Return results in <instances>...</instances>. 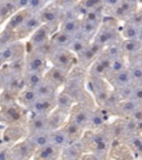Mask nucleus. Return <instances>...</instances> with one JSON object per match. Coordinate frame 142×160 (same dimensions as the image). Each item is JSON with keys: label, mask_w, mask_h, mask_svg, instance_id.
<instances>
[{"label": "nucleus", "mask_w": 142, "mask_h": 160, "mask_svg": "<svg viewBox=\"0 0 142 160\" xmlns=\"http://www.w3.org/2000/svg\"><path fill=\"white\" fill-rule=\"evenodd\" d=\"M80 141L86 152L97 153L105 157H108L112 145V139L103 128L100 130H86Z\"/></svg>", "instance_id": "1"}, {"label": "nucleus", "mask_w": 142, "mask_h": 160, "mask_svg": "<svg viewBox=\"0 0 142 160\" xmlns=\"http://www.w3.org/2000/svg\"><path fill=\"white\" fill-rule=\"evenodd\" d=\"M86 89L92 96L98 107H105L110 95L113 91V88L108 82L107 79L91 77L89 75H88L87 81H86Z\"/></svg>", "instance_id": "2"}, {"label": "nucleus", "mask_w": 142, "mask_h": 160, "mask_svg": "<svg viewBox=\"0 0 142 160\" xmlns=\"http://www.w3.org/2000/svg\"><path fill=\"white\" fill-rule=\"evenodd\" d=\"M120 39H122V37L118 28V20L113 17H105L98 30L97 35L93 38V41L101 47L105 48Z\"/></svg>", "instance_id": "3"}, {"label": "nucleus", "mask_w": 142, "mask_h": 160, "mask_svg": "<svg viewBox=\"0 0 142 160\" xmlns=\"http://www.w3.org/2000/svg\"><path fill=\"white\" fill-rule=\"evenodd\" d=\"M48 60L55 67L62 68V69H66L68 71H71L73 68L78 66L77 55H75L68 48L55 47L52 52L50 53V56L48 57Z\"/></svg>", "instance_id": "4"}, {"label": "nucleus", "mask_w": 142, "mask_h": 160, "mask_svg": "<svg viewBox=\"0 0 142 160\" xmlns=\"http://www.w3.org/2000/svg\"><path fill=\"white\" fill-rule=\"evenodd\" d=\"M38 13L42 20L43 25H48L50 27H52L55 30H59V27L63 19V9L59 7L55 1L48 3Z\"/></svg>", "instance_id": "5"}, {"label": "nucleus", "mask_w": 142, "mask_h": 160, "mask_svg": "<svg viewBox=\"0 0 142 160\" xmlns=\"http://www.w3.org/2000/svg\"><path fill=\"white\" fill-rule=\"evenodd\" d=\"M56 31H58V30H55L52 27H50L48 25H42L39 29L36 30L35 32L30 36L29 41H28V43H26L27 51L39 49V48L49 43L50 40H51V37H52V35Z\"/></svg>", "instance_id": "6"}, {"label": "nucleus", "mask_w": 142, "mask_h": 160, "mask_svg": "<svg viewBox=\"0 0 142 160\" xmlns=\"http://www.w3.org/2000/svg\"><path fill=\"white\" fill-rule=\"evenodd\" d=\"M47 62L48 58L38 50H30L26 53V71L46 73Z\"/></svg>", "instance_id": "7"}, {"label": "nucleus", "mask_w": 142, "mask_h": 160, "mask_svg": "<svg viewBox=\"0 0 142 160\" xmlns=\"http://www.w3.org/2000/svg\"><path fill=\"white\" fill-rule=\"evenodd\" d=\"M27 137L28 129L26 125H10L3 130L2 143L7 147H12Z\"/></svg>", "instance_id": "8"}, {"label": "nucleus", "mask_w": 142, "mask_h": 160, "mask_svg": "<svg viewBox=\"0 0 142 160\" xmlns=\"http://www.w3.org/2000/svg\"><path fill=\"white\" fill-rule=\"evenodd\" d=\"M26 53H27V49H26L25 43L16 41V42L10 43V45L3 47L2 49H0V59L7 65V63L12 62L16 60L25 58Z\"/></svg>", "instance_id": "9"}, {"label": "nucleus", "mask_w": 142, "mask_h": 160, "mask_svg": "<svg viewBox=\"0 0 142 160\" xmlns=\"http://www.w3.org/2000/svg\"><path fill=\"white\" fill-rule=\"evenodd\" d=\"M103 50H105V48L98 45L97 42H95L92 40L91 43L89 45V47L85 51H82V52L77 56L78 66L81 67L82 69L88 70L90 68V66L92 65L95 60L98 59V57L103 52Z\"/></svg>", "instance_id": "10"}, {"label": "nucleus", "mask_w": 142, "mask_h": 160, "mask_svg": "<svg viewBox=\"0 0 142 160\" xmlns=\"http://www.w3.org/2000/svg\"><path fill=\"white\" fill-rule=\"evenodd\" d=\"M35 152V146L31 143V141L28 138L17 142L12 147H10L11 160H30L32 159Z\"/></svg>", "instance_id": "11"}, {"label": "nucleus", "mask_w": 142, "mask_h": 160, "mask_svg": "<svg viewBox=\"0 0 142 160\" xmlns=\"http://www.w3.org/2000/svg\"><path fill=\"white\" fill-rule=\"evenodd\" d=\"M113 116L105 108L98 107L93 110L92 115L90 117L87 130H100L105 128L108 123L112 120Z\"/></svg>", "instance_id": "12"}, {"label": "nucleus", "mask_w": 142, "mask_h": 160, "mask_svg": "<svg viewBox=\"0 0 142 160\" xmlns=\"http://www.w3.org/2000/svg\"><path fill=\"white\" fill-rule=\"evenodd\" d=\"M111 62H112V60L110 59L105 52H102L95 62L90 66V68L88 69V75L91 77L105 78V79L107 76L109 75Z\"/></svg>", "instance_id": "13"}, {"label": "nucleus", "mask_w": 142, "mask_h": 160, "mask_svg": "<svg viewBox=\"0 0 142 160\" xmlns=\"http://www.w3.org/2000/svg\"><path fill=\"white\" fill-rule=\"evenodd\" d=\"M6 68V78L5 81H3L2 90H6L8 92L12 93V95L17 96L19 95L21 91L26 88L25 86V77L23 76L19 75H13V73H10L9 70H8L7 66L5 65Z\"/></svg>", "instance_id": "14"}, {"label": "nucleus", "mask_w": 142, "mask_h": 160, "mask_svg": "<svg viewBox=\"0 0 142 160\" xmlns=\"http://www.w3.org/2000/svg\"><path fill=\"white\" fill-rule=\"evenodd\" d=\"M42 25V20L40 18L39 13H33L21 27L18 28L15 31L16 40L20 41V39H23V38L28 37V36H31L36 30L39 29Z\"/></svg>", "instance_id": "15"}, {"label": "nucleus", "mask_w": 142, "mask_h": 160, "mask_svg": "<svg viewBox=\"0 0 142 160\" xmlns=\"http://www.w3.org/2000/svg\"><path fill=\"white\" fill-rule=\"evenodd\" d=\"M138 6L137 0H121L118 6L112 8L111 15L115 19L129 20L131 17H133V13L135 12Z\"/></svg>", "instance_id": "16"}, {"label": "nucleus", "mask_w": 142, "mask_h": 160, "mask_svg": "<svg viewBox=\"0 0 142 160\" xmlns=\"http://www.w3.org/2000/svg\"><path fill=\"white\" fill-rule=\"evenodd\" d=\"M26 126H27V129H28V135H30V133L43 132V131H50L48 116L35 115V113L30 112Z\"/></svg>", "instance_id": "17"}, {"label": "nucleus", "mask_w": 142, "mask_h": 160, "mask_svg": "<svg viewBox=\"0 0 142 160\" xmlns=\"http://www.w3.org/2000/svg\"><path fill=\"white\" fill-rule=\"evenodd\" d=\"M69 73H70V71H68V70L52 66L50 69H48L47 71H46L45 79L48 80L49 82H51L53 86H56V87L59 89L60 87L65 86Z\"/></svg>", "instance_id": "18"}, {"label": "nucleus", "mask_w": 142, "mask_h": 160, "mask_svg": "<svg viewBox=\"0 0 142 160\" xmlns=\"http://www.w3.org/2000/svg\"><path fill=\"white\" fill-rule=\"evenodd\" d=\"M56 108H57L56 99H51V98H39L31 106V108L29 109V112L35 113V115L49 116Z\"/></svg>", "instance_id": "19"}, {"label": "nucleus", "mask_w": 142, "mask_h": 160, "mask_svg": "<svg viewBox=\"0 0 142 160\" xmlns=\"http://www.w3.org/2000/svg\"><path fill=\"white\" fill-rule=\"evenodd\" d=\"M107 80L115 90L123 89V88H127L129 86L133 85L131 75H130L129 67L127 69L122 70V71H120V72L115 73V75L109 76L107 78Z\"/></svg>", "instance_id": "20"}, {"label": "nucleus", "mask_w": 142, "mask_h": 160, "mask_svg": "<svg viewBox=\"0 0 142 160\" xmlns=\"http://www.w3.org/2000/svg\"><path fill=\"white\" fill-rule=\"evenodd\" d=\"M61 150L62 149L50 143L36 150L32 160H61Z\"/></svg>", "instance_id": "21"}, {"label": "nucleus", "mask_w": 142, "mask_h": 160, "mask_svg": "<svg viewBox=\"0 0 142 160\" xmlns=\"http://www.w3.org/2000/svg\"><path fill=\"white\" fill-rule=\"evenodd\" d=\"M33 13H31L28 9L25 10H19L18 12H16L13 16L9 18V20L6 23L5 30H8V31H16L18 28H20L23 23L29 19Z\"/></svg>", "instance_id": "22"}, {"label": "nucleus", "mask_w": 142, "mask_h": 160, "mask_svg": "<svg viewBox=\"0 0 142 160\" xmlns=\"http://www.w3.org/2000/svg\"><path fill=\"white\" fill-rule=\"evenodd\" d=\"M85 153V148L81 141H79L61 150V160H81Z\"/></svg>", "instance_id": "23"}, {"label": "nucleus", "mask_w": 142, "mask_h": 160, "mask_svg": "<svg viewBox=\"0 0 142 160\" xmlns=\"http://www.w3.org/2000/svg\"><path fill=\"white\" fill-rule=\"evenodd\" d=\"M62 129L65 130V132L67 133V136L69 137L71 143L79 142L80 140L82 139L83 133L86 130L82 127H80L79 125H77L76 122H73L72 120L68 119L67 122L63 125Z\"/></svg>", "instance_id": "24"}, {"label": "nucleus", "mask_w": 142, "mask_h": 160, "mask_svg": "<svg viewBox=\"0 0 142 160\" xmlns=\"http://www.w3.org/2000/svg\"><path fill=\"white\" fill-rule=\"evenodd\" d=\"M68 119H69V113H67V112H65V111H62V110L56 108L48 116L50 131H53V130L62 128L63 125L67 122Z\"/></svg>", "instance_id": "25"}, {"label": "nucleus", "mask_w": 142, "mask_h": 160, "mask_svg": "<svg viewBox=\"0 0 142 160\" xmlns=\"http://www.w3.org/2000/svg\"><path fill=\"white\" fill-rule=\"evenodd\" d=\"M76 102L77 101L75 100V98L70 95L69 92H67L66 90H62L61 92L58 93L57 98H56V103H57L58 109L62 110V111L69 113V115L72 107L76 105Z\"/></svg>", "instance_id": "26"}, {"label": "nucleus", "mask_w": 142, "mask_h": 160, "mask_svg": "<svg viewBox=\"0 0 142 160\" xmlns=\"http://www.w3.org/2000/svg\"><path fill=\"white\" fill-rule=\"evenodd\" d=\"M39 99L36 89H30V88H25L18 95L17 101L19 105H21L22 107L27 108L28 110L31 108V106Z\"/></svg>", "instance_id": "27"}, {"label": "nucleus", "mask_w": 142, "mask_h": 160, "mask_svg": "<svg viewBox=\"0 0 142 160\" xmlns=\"http://www.w3.org/2000/svg\"><path fill=\"white\" fill-rule=\"evenodd\" d=\"M28 139L35 146L36 150L39 148L46 147L51 143V131H43V132L30 133L28 135Z\"/></svg>", "instance_id": "28"}, {"label": "nucleus", "mask_w": 142, "mask_h": 160, "mask_svg": "<svg viewBox=\"0 0 142 160\" xmlns=\"http://www.w3.org/2000/svg\"><path fill=\"white\" fill-rule=\"evenodd\" d=\"M36 91H37L39 98H51V99H56L59 93L58 88L46 79L36 88Z\"/></svg>", "instance_id": "29"}, {"label": "nucleus", "mask_w": 142, "mask_h": 160, "mask_svg": "<svg viewBox=\"0 0 142 160\" xmlns=\"http://www.w3.org/2000/svg\"><path fill=\"white\" fill-rule=\"evenodd\" d=\"M80 26H81V18H71V19L63 20L60 25L59 30L75 37L79 32Z\"/></svg>", "instance_id": "30"}, {"label": "nucleus", "mask_w": 142, "mask_h": 160, "mask_svg": "<svg viewBox=\"0 0 142 160\" xmlns=\"http://www.w3.org/2000/svg\"><path fill=\"white\" fill-rule=\"evenodd\" d=\"M101 7H105L102 0H80L79 3L76 6L80 18H82L90 10H95Z\"/></svg>", "instance_id": "31"}, {"label": "nucleus", "mask_w": 142, "mask_h": 160, "mask_svg": "<svg viewBox=\"0 0 142 160\" xmlns=\"http://www.w3.org/2000/svg\"><path fill=\"white\" fill-rule=\"evenodd\" d=\"M51 143L55 145L56 147L60 148V149H63L68 146L72 145L69 137L67 136V133L65 132V130L62 128L51 131Z\"/></svg>", "instance_id": "32"}, {"label": "nucleus", "mask_w": 142, "mask_h": 160, "mask_svg": "<svg viewBox=\"0 0 142 160\" xmlns=\"http://www.w3.org/2000/svg\"><path fill=\"white\" fill-rule=\"evenodd\" d=\"M121 37L123 40H135L139 39L140 35V26L131 22L129 20L125 21V23L122 26L121 29Z\"/></svg>", "instance_id": "33"}, {"label": "nucleus", "mask_w": 142, "mask_h": 160, "mask_svg": "<svg viewBox=\"0 0 142 160\" xmlns=\"http://www.w3.org/2000/svg\"><path fill=\"white\" fill-rule=\"evenodd\" d=\"M72 36L68 35V33L63 32L61 30H58L51 37V42L57 48H68L69 49L70 45L72 42Z\"/></svg>", "instance_id": "34"}, {"label": "nucleus", "mask_w": 142, "mask_h": 160, "mask_svg": "<svg viewBox=\"0 0 142 160\" xmlns=\"http://www.w3.org/2000/svg\"><path fill=\"white\" fill-rule=\"evenodd\" d=\"M91 41L92 40L88 39V38L83 37V36L81 35H76L75 37H73L72 39V42H71V45H70L69 49L72 51L75 55H79V53H81L82 51H85L86 49H87L88 47H89V45L91 43Z\"/></svg>", "instance_id": "35"}, {"label": "nucleus", "mask_w": 142, "mask_h": 160, "mask_svg": "<svg viewBox=\"0 0 142 160\" xmlns=\"http://www.w3.org/2000/svg\"><path fill=\"white\" fill-rule=\"evenodd\" d=\"M25 86L26 88L30 89H36L40 83L45 80V73L42 72H30L26 71L25 73Z\"/></svg>", "instance_id": "36"}, {"label": "nucleus", "mask_w": 142, "mask_h": 160, "mask_svg": "<svg viewBox=\"0 0 142 160\" xmlns=\"http://www.w3.org/2000/svg\"><path fill=\"white\" fill-rule=\"evenodd\" d=\"M99 28H100V26L95 25V23H91V22H89V21H86V20L81 19V26H80V30L78 33L83 36V37L88 38V39H90V40H93V38L97 35Z\"/></svg>", "instance_id": "37"}, {"label": "nucleus", "mask_w": 142, "mask_h": 160, "mask_svg": "<svg viewBox=\"0 0 142 160\" xmlns=\"http://www.w3.org/2000/svg\"><path fill=\"white\" fill-rule=\"evenodd\" d=\"M122 41H123V39H120V40H118V41H115V42L109 45L108 47L105 48L103 52H105L111 60L117 59V58H119V57H122L123 56Z\"/></svg>", "instance_id": "38"}, {"label": "nucleus", "mask_w": 142, "mask_h": 160, "mask_svg": "<svg viewBox=\"0 0 142 160\" xmlns=\"http://www.w3.org/2000/svg\"><path fill=\"white\" fill-rule=\"evenodd\" d=\"M81 19L86 20V21H89L91 23H95V25L101 26L103 19H105V17H103V7L98 8V9L95 10H90Z\"/></svg>", "instance_id": "39"}, {"label": "nucleus", "mask_w": 142, "mask_h": 160, "mask_svg": "<svg viewBox=\"0 0 142 160\" xmlns=\"http://www.w3.org/2000/svg\"><path fill=\"white\" fill-rule=\"evenodd\" d=\"M6 66H7L10 73L23 76L26 73V57L22 58V59L16 60V61H12V62L7 63Z\"/></svg>", "instance_id": "40"}, {"label": "nucleus", "mask_w": 142, "mask_h": 160, "mask_svg": "<svg viewBox=\"0 0 142 160\" xmlns=\"http://www.w3.org/2000/svg\"><path fill=\"white\" fill-rule=\"evenodd\" d=\"M128 67H129V66H128L127 59H125V56L117 58V59H113L112 62H111V67H110L109 75L107 76V78L109 77V76L115 75V73H118V72H120V71H122V70L127 69ZM107 78H105V79H107Z\"/></svg>", "instance_id": "41"}, {"label": "nucleus", "mask_w": 142, "mask_h": 160, "mask_svg": "<svg viewBox=\"0 0 142 160\" xmlns=\"http://www.w3.org/2000/svg\"><path fill=\"white\" fill-rule=\"evenodd\" d=\"M129 70L133 85H142V62L129 66Z\"/></svg>", "instance_id": "42"}, {"label": "nucleus", "mask_w": 142, "mask_h": 160, "mask_svg": "<svg viewBox=\"0 0 142 160\" xmlns=\"http://www.w3.org/2000/svg\"><path fill=\"white\" fill-rule=\"evenodd\" d=\"M47 2L48 0H30L27 9L31 13H38L47 6Z\"/></svg>", "instance_id": "43"}, {"label": "nucleus", "mask_w": 142, "mask_h": 160, "mask_svg": "<svg viewBox=\"0 0 142 160\" xmlns=\"http://www.w3.org/2000/svg\"><path fill=\"white\" fill-rule=\"evenodd\" d=\"M11 16H12V13L9 10V8L6 6V3L2 0H0V25L5 22L6 20H9Z\"/></svg>", "instance_id": "44"}, {"label": "nucleus", "mask_w": 142, "mask_h": 160, "mask_svg": "<svg viewBox=\"0 0 142 160\" xmlns=\"http://www.w3.org/2000/svg\"><path fill=\"white\" fill-rule=\"evenodd\" d=\"M53 1L62 9H68V8L75 7L76 5H78L80 0H53Z\"/></svg>", "instance_id": "45"}, {"label": "nucleus", "mask_w": 142, "mask_h": 160, "mask_svg": "<svg viewBox=\"0 0 142 160\" xmlns=\"http://www.w3.org/2000/svg\"><path fill=\"white\" fill-rule=\"evenodd\" d=\"M0 160H11L10 147H7L5 145L0 146Z\"/></svg>", "instance_id": "46"}, {"label": "nucleus", "mask_w": 142, "mask_h": 160, "mask_svg": "<svg viewBox=\"0 0 142 160\" xmlns=\"http://www.w3.org/2000/svg\"><path fill=\"white\" fill-rule=\"evenodd\" d=\"M81 160H108V157L100 156V155L92 153V152H86Z\"/></svg>", "instance_id": "47"}, {"label": "nucleus", "mask_w": 142, "mask_h": 160, "mask_svg": "<svg viewBox=\"0 0 142 160\" xmlns=\"http://www.w3.org/2000/svg\"><path fill=\"white\" fill-rule=\"evenodd\" d=\"M103 1V6L105 7H108V8H115V6H118L120 3L121 0H102Z\"/></svg>", "instance_id": "48"}, {"label": "nucleus", "mask_w": 142, "mask_h": 160, "mask_svg": "<svg viewBox=\"0 0 142 160\" xmlns=\"http://www.w3.org/2000/svg\"><path fill=\"white\" fill-rule=\"evenodd\" d=\"M29 2L30 0H19L17 2V7H18V10H25L28 8L29 6Z\"/></svg>", "instance_id": "49"}, {"label": "nucleus", "mask_w": 142, "mask_h": 160, "mask_svg": "<svg viewBox=\"0 0 142 160\" xmlns=\"http://www.w3.org/2000/svg\"><path fill=\"white\" fill-rule=\"evenodd\" d=\"M2 132H3V130L1 129V127H0V145H3L2 143Z\"/></svg>", "instance_id": "50"}, {"label": "nucleus", "mask_w": 142, "mask_h": 160, "mask_svg": "<svg viewBox=\"0 0 142 160\" xmlns=\"http://www.w3.org/2000/svg\"><path fill=\"white\" fill-rule=\"evenodd\" d=\"M139 40L142 42V26L140 27V35H139Z\"/></svg>", "instance_id": "51"}, {"label": "nucleus", "mask_w": 142, "mask_h": 160, "mask_svg": "<svg viewBox=\"0 0 142 160\" xmlns=\"http://www.w3.org/2000/svg\"><path fill=\"white\" fill-rule=\"evenodd\" d=\"M5 65H6V63H5V62H3L2 60L0 59V70L2 69V67H3V66H5Z\"/></svg>", "instance_id": "52"}, {"label": "nucleus", "mask_w": 142, "mask_h": 160, "mask_svg": "<svg viewBox=\"0 0 142 160\" xmlns=\"http://www.w3.org/2000/svg\"><path fill=\"white\" fill-rule=\"evenodd\" d=\"M11 1H12V2H15V3H17L18 1H19V0H11Z\"/></svg>", "instance_id": "53"}, {"label": "nucleus", "mask_w": 142, "mask_h": 160, "mask_svg": "<svg viewBox=\"0 0 142 160\" xmlns=\"http://www.w3.org/2000/svg\"><path fill=\"white\" fill-rule=\"evenodd\" d=\"M0 146H2V145H0Z\"/></svg>", "instance_id": "54"}]
</instances>
